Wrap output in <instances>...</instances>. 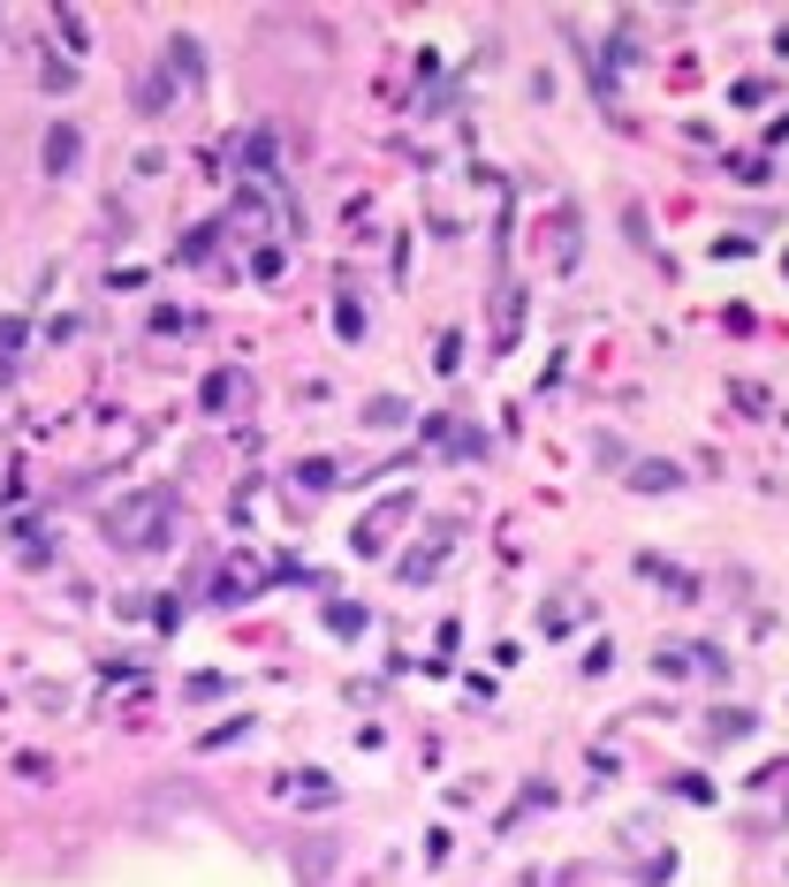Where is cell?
<instances>
[{
  "instance_id": "obj_1",
  "label": "cell",
  "mask_w": 789,
  "mask_h": 887,
  "mask_svg": "<svg viewBox=\"0 0 789 887\" xmlns=\"http://www.w3.org/2000/svg\"><path fill=\"white\" fill-rule=\"evenodd\" d=\"M69 160H77V129H53L46 137V175H61Z\"/></svg>"
}]
</instances>
